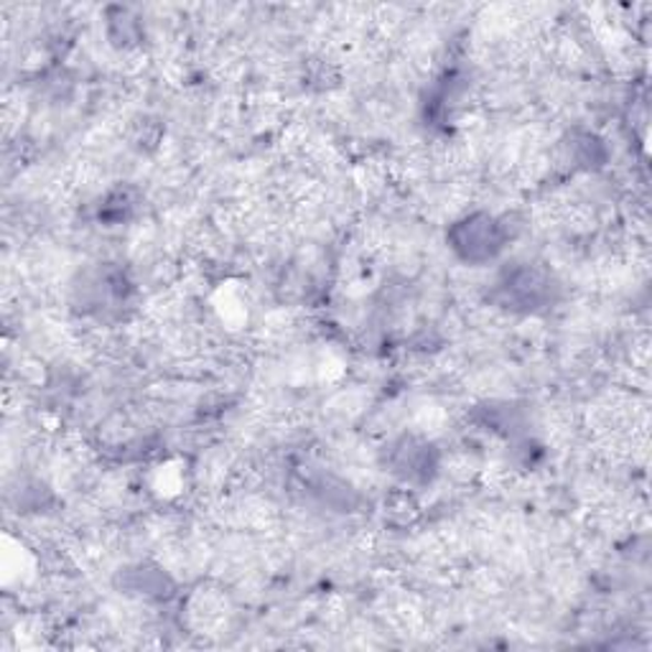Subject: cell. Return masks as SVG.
Returning <instances> with one entry per match:
<instances>
[{
  "instance_id": "1",
  "label": "cell",
  "mask_w": 652,
  "mask_h": 652,
  "mask_svg": "<svg viewBox=\"0 0 652 652\" xmlns=\"http://www.w3.org/2000/svg\"><path fill=\"white\" fill-rule=\"evenodd\" d=\"M457 247L464 258L472 260H484L492 258L494 253L502 247V235L498 222L492 217H472L461 225V237Z\"/></svg>"
}]
</instances>
